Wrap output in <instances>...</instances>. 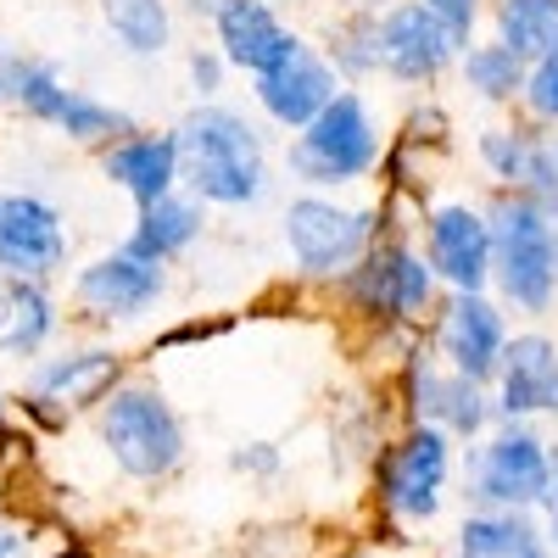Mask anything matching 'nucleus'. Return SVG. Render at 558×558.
<instances>
[{
  "label": "nucleus",
  "instance_id": "9",
  "mask_svg": "<svg viewBox=\"0 0 558 558\" xmlns=\"http://www.w3.org/2000/svg\"><path fill=\"white\" fill-rule=\"evenodd\" d=\"M447 481V436L441 430H413L402 447L386 458V502L408 520H430L436 514V492Z\"/></svg>",
  "mask_w": 558,
  "mask_h": 558
},
{
  "label": "nucleus",
  "instance_id": "4",
  "mask_svg": "<svg viewBox=\"0 0 558 558\" xmlns=\"http://www.w3.org/2000/svg\"><path fill=\"white\" fill-rule=\"evenodd\" d=\"M291 168L307 184H347L375 168V123H368L357 96H336L313 123H302V140L291 146Z\"/></svg>",
  "mask_w": 558,
  "mask_h": 558
},
{
  "label": "nucleus",
  "instance_id": "18",
  "mask_svg": "<svg viewBox=\"0 0 558 558\" xmlns=\"http://www.w3.org/2000/svg\"><path fill=\"white\" fill-rule=\"evenodd\" d=\"M196 229H202V213H196L191 202L162 196V202H151L146 213H140V229L129 235V252L146 257V263H162V257H173L179 246H191Z\"/></svg>",
  "mask_w": 558,
  "mask_h": 558
},
{
  "label": "nucleus",
  "instance_id": "21",
  "mask_svg": "<svg viewBox=\"0 0 558 558\" xmlns=\"http://www.w3.org/2000/svg\"><path fill=\"white\" fill-rule=\"evenodd\" d=\"M502 45L514 57H547L558 45V0H508L502 7Z\"/></svg>",
  "mask_w": 558,
  "mask_h": 558
},
{
  "label": "nucleus",
  "instance_id": "36",
  "mask_svg": "<svg viewBox=\"0 0 558 558\" xmlns=\"http://www.w3.org/2000/svg\"><path fill=\"white\" fill-rule=\"evenodd\" d=\"M553 157H558V151H553Z\"/></svg>",
  "mask_w": 558,
  "mask_h": 558
},
{
  "label": "nucleus",
  "instance_id": "14",
  "mask_svg": "<svg viewBox=\"0 0 558 558\" xmlns=\"http://www.w3.org/2000/svg\"><path fill=\"white\" fill-rule=\"evenodd\" d=\"M441 347L452 357V368L463 380H486L497 375V357H502V318L492 302H481L475 291H458L447 318H441Z\"/></svg>",
  "mask_w": 558,
  "mask_h": 558
},
{
  "label": "nucleus",
  "instance_id": "12",
  "mask_svg": "<svg viewBox=\"0 0 558 558\" xmlns=\"http://www.w3.org/2000/svg\"><path fill=\"white\" fill-rule=\"evenodd\" d=\"M218 17V39H223V57L246 68V73H268L279 68L291 51H296V34H286V23H279L263 0H223V7L213 12Z\"/></svg>",
  "mask_w": 558,
  "mask_h": 558
},
{
  "label": "nucleus",
  "instance_id": "26",
  "mask_svg": "<svg viewBox=\"0 0 558 558\" xmlns=\"http://www.w3.org/2000/svg\"><path fill=\"white\" fill-rule=\"evenodd\" d=\"M531 151H536L531 140H520V134H502V129L481 140V157L497 168V179H525V168H531Z\"/></svg>",
  "mask_w": 558,
  "mask_h": 558
},
{
  "label": "nucleus",
  "instance_id": "34",
  "mask_svg": "<svg viewBox=\"0 0 558 558\" xmlns=\"http://www.w3.org/2000/svg\"><path fill=\"white\" fill-rule=\"evenodd\" d=\"M525 558H547V553H542V547H531V553H525Z\"/></svg>",
  "mask_w": 558,
  "mask_h": 558
},
{
  "label": "nucleus",
  "instance_id": "11",
  "mask_svg": "<svg viewBox=\"0 0 558 558\" xmlns=\"http://www.w3.org/2000/svg\"><path fill=\"white\" fill-rule=\"evenodd\" d=\"M162 291V268L146 263V257H134L129 246L101 257V263H89L78 274V302L89 313H101V318H134V313H146Z\"/></svg>",
  "mask_w": 558,
  "mask_h": 558
},
{
  "label": "nucleus",
  "instance_id": "31",
  "mask_svg": "<svg viewBox=\"0 0 558 558\" xmlns=\"http://www.w3.org/2000/svg\"><path fill=\"white\" fill-rule=\"evenodd\" d=\"M17 553V536H7V531H0V558H12Z\"/></svg>",
  "mask_w": 558,
  "mask_h": 558
},
{
  "label": "nucleus",
  "instance_id": "2",
  "mask_svg": "<svg viewBox=\"0 0 558 558\" xmlns=\"http://www.w3.org/2000/svg\"><path fill=\"white\" fill-rule=\"evenodd\" d=\"M492 263L508 302H520L525 313H542L553 302L558 286V241H553V223L536 202L514 196L492 213Z\"/></svg>",
  "mask_w": 558,
  "mask_h": 558
},
{
  "label": "nucleus",
  "instance_id": "19",
  "mask_svg": "<svg viewBox=\"0 0 558 558\" xmlns=\"http://www.w3.org/2000/svg\"><path fill=\"white\" fill-rule=\"evenodd\" d=\"M51 296L39 291V279H12L7 291V313H0V352L28 357L39 352V341L51 336Z\"/></svg>",
  "mask_w": 558,
  "mask_h": 558
},
{
  "label": "nucleus",
  "instance_id": "3",
  "mask_svg": "<svg viewBox=\"0 0 558 558\" xmlns=\"http://www.w3.org/2000/svg\"><path fill=\"white\" fill-rule=\"evenodd\" d=\"M101 436H107L112 458L123 463L129 475H140V481L168 475L179 463V452H184L179 418H173V408L151 386H123L107 402V413H101Z\"/></svg>",
  "mask_w": 558,
  "mask_h": 558
},
{
  "label": "nucleus",
  "instance_id": "27",
  "mask_svg": "<svg viewBox=\"0 0 558 558\" xmlns=\"http://www.w3.org/2000/svg\"><path fill=\"white\" fill-rule=\"evenodd\" d=\"M520 89H525V101H531L536 118H558V45L547 57H536V73Z\"/></svg>",
  "mask_w": 558,
  "mask_h": 558
},
{
  "label": "nucleus",
  "instance_id": "24",
  "mask_svg": "<svg viewBox=\"0 0 558 558\" xmlns=\"http://www.w3.org/2000/svg\"><path fill=\"white\" fill-rule=\"evenodd\" d=\"M107 23L134 57H151L168 45V12L162 0H107Z\"/></svg>",
  "mask_w": 558,
  "mask_h": 558
},
{
  "label": "nucleus",
  "instance_id": "30",
  "mask_svg": "<svg viewBox=\"0 0 558 558\" xmlns=\"http://www.w3.org/2000/svg\"><path fill=\"white\" fill-rule=\"evenodd\" d=\"M235 463H241V470H274V452H268V447H257V452H241Z\"/></svg>",
  "mask_w": 558,
  "mask_h": 558
},
{
  "label": "nucleus",
  "instance_id": "8",
  "mask_svg": "<svg viewBox=\"0 0 558 558\" xmlns=\"http://www.w3.org/2000/svg\"><path fill=\"white\" fill-rule=\"evenodd\" d=\"M547 486H553V458L542 452L531 430H502L475 463V497L502 502V508L542 502Z\"/></svg>",
  "mask_w": 558,
  "mask_h": 558
},
{
  "label": "nucleus",
  "instance_id": "1",
  "mask_svg": "<svg viewBox=\"0 0 558 558\" xmlns=\"http://www.w3.org/2000/svg\"><path fill=\"white\" fill-rule=\"evenodd\" d=\"M179 146V173L191 179V191L202 202L218 207H246L263 196V140L252 134L246 118L223 112V107H202L179 123L173 134Z\"/></svg>",
  "mask_w": 558,
  "mask_h": 558
},
{
  "label": "nucleus",
  "instance_id": "15",
  "mask_svg": "<svg viewBox=\"0 0 558 558\" xmlns=\"http://www.w3.org/2000/svg\"><path fill=\"white\" fill-rule=\"evenodd\" d=\"M502 413H558V352L547 336H520L502 347Z\"/></svg>",
  "mask_w": 558,
  "mask_h": 558
},
{
  "label": "nucleus",
  "instance_id": "33",
  "mask_svg": "<svg viewBox=\"0 0 558 558\" xmlns=\"http://www.w3.org/2000/svg\"><path fill=\"white\" fill-rule=\"evenodd\" d=\"M553 547H558V497H553Z\"/></svg>",
  "mask_w": 558,
  "mask_h": 558
},
{
  "label": "nucleus",
  "instance_id": "25",
  "mask_svg": "<svg viewBox=\"0 0 558 558\" xmlns=\"http://www.w3.org/2000/svg\"><path fill=\"white\" fill-rule=\"evenodd\" d=\"M463 78H470L481 96L502 101V96H514V89L525 84V57H514L508 45H481V51L463 57Z\"/></svg>",
  "mask_w": 558,
  "mask_h": 558
},
{
  "label": "nucleus",
  "instance_id": "28",
  "mask_svg": "<svg viewBox=\"0 0 558 558\" xmlns=\"http://www.w3.org/2000/svg\"><path fill=\"white\" fill-rule=\"evenodd\" d=\"M425 7L463 39V34H470V23H475V7H481V0H425Z\"/></svg>",
  "mask_w": 558,
  "mask_h": 558
},
{
  "label": "nucleus",
  "instance_id": "20",
  "mask_svg": "<svg viewBox=\"0 0 558 558\" xmlns=\"http://www.w3.org/2000/svg\"><path fill=\"white\" fill-rule=\"evenodd\" d=\"M118 375V357L112 352H78V357H57L51 368L39 375V391L57 397V402H96Z\"/></svg>",
  "mask_w": 558,
  "mask_h": 558
},
{
  "label": "nucleus",
  "instance_id": "5",
  "mask_svg": "<svg viewBox=\"0 0 558 558\" xmlns=\"http://www.w3.org/2000/svg\"><path fill=\"white\" fill-rule=\"evenodd\" d=\"M68 257L62 213L39 196H0V274L45 279Z\"/></svg>",
  "mask_w": 558,
  "mask_h": 558
},
{
  "label": "nucleus",
  "instance_id": "23",
  "mask_svg": "<svg viewBox=\"0 0 558 558\" xmlns=\"http://www.w3.org/2000/svg\"><path fill=\"white\" fill-rule=\"evenodd\" d=\"M531 547H536V531L508 508V514H486V520L463 525L458 558H525Z\"/></svg>",
  "mask_w": 558,
  "mask_h": 558
},
{
  "label": "nucleus",
  "instance_id": "7",
  "mask_svg": "<svg viewBox=\"0 0 558 558\" xmlns=\"http://www.w3.org/2000/svg\"><path fill=\"white\" fill-rule=\"evenodd\" d=\"M452 51H458V34L425 0H408L375 28V62H386L397 78H430L452 62Z\"/></svg>",
  "mask_w": 558,
  "mask_h": 558
},
{
  "label": "nucleus",
  "instance_id": "10",
  "mask_svg": "<svg viewBox=\"0 0 558 558\" xmlns=\"http://www.w3.org/2000/svg\"><path fill=\"white\" fill-rule=\"evenodd\" d=\"M257 101L268 107L274 123L302 129V123H313L324 107L336 101V78H330V68L307 51V45H296V51L279 62V68L257 73Z\"/></svg>",
  "mask_w": 558,
  "mask_h": 558
},
{
  "label": "nucleus",
  "instance_id": "32",
  "mask_svg": "<svg viewBox=\"0 0 558 558\" xmlns=\"http://www.w3.org/2000/svg\"><path fill=\"white\" fill-rule=\"evenodd\" d=\"M547 497H558V458H553V486H547Z\"/></svg>",
  "mask_w": 558,
  "mask_h": 558
},
{
  "label": "nucleus",
  "instance_id": "29",
  "mask_svg": "<svg viewBox=\"0 0 558 558\" xmlns=\"http://www.w3.org/2000/svg\"><path fill=\"white\" fill-rule=\"evenodd\" d=\"M191 73H196V84H202V89H213V84H218V62H213V57H196V62H191Z\"/></svg>",
  "mask_w": 558,
  "mask_h": 558
},
{
  "label": "nucleus",
  "instance_id": "16",
  "mask_svg": "<svg viewBox=\"0 0 558 558\" xmlns=\"http://www.w3.org/2000/svg\"><path fill=\"white\" fill-rule=\"evenodd\" d=\"M107 179L123 184L140 207L162 202V196L173 191V179H179V146H173V134H134V140H118V146L107 151Z\"/></svg>",
  "mask_w": 558,
  "mask_h": 558
},
{
  "label": "nucleus",
  "instance_id": "17",
  "mask_svg": "<svg viewBox=\"0 0 558 558\" xmlns=\"http://www.w3.org/2000/svg\"><path fill=\"white\" fill-rule=\"evenodd\" d=\"M357 296L380 313H418L430 302V268L408 252H386L357 274Z\"/></svg>",
  "mask_w": 558,
  "mask_h": 558
},
{
  "label": "nucleus",
  "instance_id": "35",
  "mask_svg": "<svg viewBox=\"0 0 558 558\" xmlns=\"http://www.w3.org/2000/svg\"><path fill=\"white\" fill-rule=\"evenodd\" d=\"M0 313H7V302H0Z\"/></svg>",
  "mask_w": 558,
  "mask_h": 558
},
{
  "label": "nucleus",
  "instance_id": "6",
  "mask_svg": "<svg viewBox=\"0 0 558 558\" xmlns=\"http://www.w3.org/2000/svg\"><path fill=\"white\" fill-rule=\"evenodd\" d=\"M286 241L296 252L302 268L313 274H330V268H347L363 241H368V213H347L336 202H318V196H302L291 202L286 213Z\"/></svg>",
  "mask_w": 558,
  "mask_h": 558
},
{
  "label": "nucleus",
  "instance_id": "13",
  "mask_svg": "<svg viewBox=\"0 0 558 558\" xmlns=\"http://www.w3.org/2000/svg\"><path fill=\"white\" fill-rule=\"evenodd\" d=\"M430 268L447 274L458 291H481L492 274V229L470 207H441L430 218Z\"/></svg>",
  "mask_w": 558,
  "mask_h": 558
},
{
  "label": "nucleus",
  "instance_id": "22",
  "mask_svg": "<svg viewBox=\"0 0 558 558\" xmlns=\"http://www.w3.org/2000/svg\"><path fill=\"white\" fill-rule=\"evenodd\" d=\"M418 408L425 413H436L447 430H458V436H475L481 425H486V402H481V391H475V380H463V375H452V380H418Z\"/></svg>",
  "mask_w": 558,
  "mask_h": 558
}]
</instances>
